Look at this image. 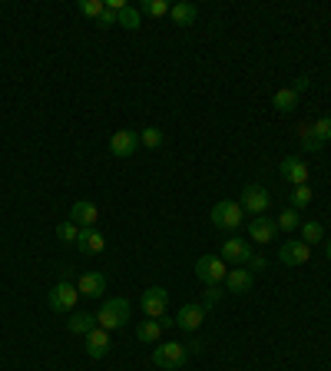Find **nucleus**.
I'll return each instance as SVG.
<instances>
[{"label": "nucleus", "instance_id": "1", "mask_svg": "<svg viewBox=\"0 0 331 371\" xmlns=\"http://www.w3.org/2000/svg\"><path fill=\"white\" fill-rule=\"evenodd\" d=\"M129 321V302L126 298H106L96 312V325L106 328V332H116V328H123Z\"/></svg>", "mask_w": 331, "mask_h": 371}, {"label": "nucleus", "instance_id": "2", "mask_svg": "<svg viewBox=\"0 0 331 371\" xmlns=\"http://www.w3.org/2000/svg\"><path fill=\"white\" fill-rule=\"evenodd\" d=\"M186 358H189L186 342H166V345H156V351H153V365H156V368H163V371L182 368Z\"/></svg>", "mask_w": 331, "mask_h": 371}, {"label": "nucleus", "instance_id": "3", "mask_svg": "<svg viewBox=\"0 0 331 371\" xmlns=\"http://www.w3.org/2000/svg\"><path fill=\"white\" fill-rule=\"evenodd\" d=\"M212 226L216 229H239L242 226V219H245V212H242V205L239 203H232V199H222V203H216L212 205Z\"/></svg>", "mask_w": 331, "mask_h": 371}, {"label": "nucleus", "instance_id": "4", "mask_svg": "<svg viewBox=\"0 0 331 371\" xmlns=\"http://www.w3.org/2000/svg\"><path fill=\"white\" fill-rule=\"evenodd\" d=\"M229 275V265L222 262V256H203L196 259V279L205 285H222Z\"/></svg>", "mask_w": 331, "mask_h": 371}, {"label": "nucleus", "instance_id": "5", "mask_svg": "<svg viewBox=\"0 0 331 371\" xmlns=\"http://www.w3.org/2000/svg\"><path fill=\"white\" fill-rule=\"evenodd\" d=\"M166 305H169V292H166L163 285H153V289H146L140 298V308L146 319H163L166 315Z\"/></svg>", "mask_w": 331, "mask_h": 371}, {"label": "nucleus", "instance_id": "6", "mask_svg": "<svg viewBox=\"0 0 331 371\" xmlns=\"http://www.w3.org/2000/svg\"><path fill=\"white\" fill-rule=\"evenodd\" d=\"M242 212H255V216H265L272 209V196H268L265 186H245L242 189Z\"/></svg>", "mask_w": 331, "mask_h": 371}, {"label": "nucleus", "instance_id": "7", "mask_svg": "<svg viewBox=\"0 0 331 371\" xmlns=\"http://www.w3.org/2000/svg\"><path fill=\"white\" fill-rule=\"evenodd\" d=\"M80 302V292L77 285H70V282H57L50 289V308L53 312H73Z\"/></svg>", "mask_w": 331, "mask_h": 371}, {"label": "nucleus", "instance_id": "8", "mask_svg": "<svg viewBox=\"0 0 331 371\" xmlns=\"http://www.w3.org/2000/svg\"><path fill=\"white\" fill-rule=\"evenodd\" d=\"M140 150V133L136 129H119L110 136V153L119 156V159H129V156Z\"/></svg>", "mask_w": 331, "mask_h": 371}, {"label": "nucleus", "instance_id": "9", "mask_svg": "<svg viewBox=\"0 0 331 371\" xmlns=\"http://www.w3.org/2000/svg\"><path fill=\"white\" fill-rule=\"evenodd\" d=\"M252 256H255L252 245L245 242V239H226L222 242V262L226 265H245Z\"/></svg>", "mask_w": 331, "mask_h": 371}, {"label": "nucleus", "instance_id": "10", "mask_svg": "<svg viewBox=\"0 0 331 371\" xmlns=\"http://www.w3.org/2000/svg\"><path fill=\"white\" fill-rule=\"evenodd\" d=\"M308 259H311V249H308L302 239H288V242H281V249H279V262H281V265H305Z\"/></svg>", "mask_w": 331, "mask_h": 371}, {"label": "nucleus", "instance_id": "11", "mask_svg": "<svg viewBox=\"0 0 331 371\" xmlns=\"http://www.w3.org/2000/svg\"><path fill=\"white\" fill-rule=\"evenodd\" d=\"M279 222L275 219H268V216H255L252 219V226H249V239H252L255 245H268L275 235H279Z\"/></svg>", "mask_w": 331, "mask_h": 371}, {"label": "nucleus", "instance_id": "12", "mask_svg": "<svg viewBox=\"0 0 331 371\" xmlns=\"http://www.w3.org/2000/svg\"><path fill=\"white\" fill-rule=\"evenodd\" d=\"M96 219H100V209H96V203H89V199H80V203L70 205V222H77L80 229H93Z\"/></svg>", "mask_w": 331, "mask_h": 371}, {"label": "nucleus", "instance_id": "13", "mask_svg": "<svg viewBox=\"0 0 331 371\" xmlns=\"http://www.w3.org/2000/svg\"><path fill=\"white\" fill-rule=\"evenodd\" d=\"M205 312H209L205 305H182L179 308V315H176V328H182V332H196V328L205 321Z\"/></svg>", "mask_w": 331, "mask_h": 371}, {"label": "nucleus", "instance_id": "14", "mask_svg": "<svg viewBox=\"0 0 331 371\" xmlns=\"http://www.w3.org/2000/svg\"><path fill=\"white\" fill-rule=\"evenodd\" d=\"M77 292L87 295V298H103V292H106V275H103V272H83L77 282Z\"/></svg>", "mask_w": 331, "mask_h": 371}, {"label": "nucleus", "instance_id": "15", "mask_svg": "<svg viewBox=\"0 0 331 371\" xmlns=\"http://www.w3.org/2000/svg\"><path fill=\"white\" fill-rule=\"evenodd\" d=\"M77 249L83 256H100L103 249H106V235H103L100 229H80Z\"/></svg>", "mask_w": 331, "mask_h": 371}, {"label": "nucleus", "instance_id": "16", "mask_svg": "<svg viewBox=\"0 0 331 371\" xmlns=\"http://www.w3.org/2000/svg\"><path fill=\"white\" fill-rule=\"evenodd\" d=\"M281 176L292 182V186H308V166L298 156H285L281 159Z\"/></svg>", "mask_w": 331, "mask_h": 371}, {"label": "nucleus", "instance_id": "17", "mask_svg": "<svg viewBox=\"0 0 331 371\" xmlns=\"http://www.w3.org/2000/svg\"><path fill=\"white\" fill-rule=\"evenodd\" d=\"M252 282L255 275L245 265H235V269H229V275H226V289L235 295H245V292H252Z\"/></svg>", "mask_w": 331, "mask_h": 371}, {"label": "nucleus", "instance_id": "18", "mask_svg": "<svg viewBox=\"0 0 331 371\" xmlns=\"http://www.w3.org/2000/svg\"><path fill=\"white\" fill-rule=\"evenodd\" d=\"M106 351H110V332L96 325V328L87 335V355L89 358H103Z\"/></svg>", "mask_w": 331, "mask_h": 371}, {"label": "nucleus", "instance_id": "19", "mask_svg": "<svg viewBox=\"0 0 331 371\" xmlns=\"http://www.w3.org/2000/svg\"><path fill=\"white\" fill-rule=\"evenodd\" d=\"M66 328H70L73 335H83V338H87V335L96 328V315H93V312H70Z\"/></svg>", "mask_w": 331, "mask_h": 371}, {"label": "nucleus", "instance_id": "20", "mask_svg": "<svg viewBox=\"0 0 331 371\" xmlns=\"http://www.w3.org/2000/svg\"><path fill=\"white\" fill-rule=\"evenodd\" d=\"M169 17H172L179 27H192V24H196V17H199V7L189 3V0H182V3H172Z\"/></svg>", "mask_w": 331, "mask_h": 371}, {"label": "nucleus", "instance_id": "21", "mask_svg": "<svg viewBox=\"0 0 331 371\" xmlns=\"http://www.w3.org/2000/svg\"><path fill=\"white\" fill-rule=\"evenodd\" d=\"M136 338H140L142 345H156V342L163 338V325H159L156 319H146L140 328H136Z\"/></svg>", "mask_w": 331, "mask_h": 371}, {"label": "nucleus", "instance_id": "22", "mask_svg": "<svg viewBox=\"0 0 331 371\" xmlns=\"http://www.w3.org/2000/svg\"><path fill=\"white\" fill-rule=\"evenodd\" d=\"M272 106L279 110V113H292L295 106H298V93L288 87V90H279L275 96H272Z\"/></svg>", "mask_w": 331, "mask_h": 371}, {"label": "nucleus", "instance_id": "23", "mask_svg": "<svg viewBox=\"0 0 331 371\" xmlns=\"http://www.w3.org/2000/svg\"><path fill=\"white\" fill-rule=\"evenodd\" d=\"M302 242H305L308 249L325 242V226H321V222H305V226H302Z\"/></svg>", "mask_w": 331, "mask_h": 371}, {"label": "nucleus", "instance_id": "24", "mask_svg": "<svg viewBox=\"0 0 331 371\" xmlns=\"http://www.w3.org/2000/svg\"><path fill=\"white\" fill-rule=\"evenodd\" d=\"M140 146H146V150H159V146H163V129L159 126L140 129Z\"/></svg>", "mask_w": 331, "mask_h": 371}, {"label": "nucleus", "instance_id": "25", "mask_svg": "<svg viewBox=\"0 0 331 371\" xmlns=\"http://www.w3.org/2000/svg\"><path fill=\"white\" fill-rule=\"evenodd\" d=\"M57 239H60V242H66V245H77L80 226H77V222H70V219H66V222H60V226H57Z\"/></svg>", "mask_w": 331, "mask_h": 371}, {"label": "nucleus", "instance_id": "26", "mask_svg": "<svg viewBox=\"0 0 331 371\" xmlns=\"http://www.w3.org/2000/svg\"><path fill=\"white\" fill-rule=\"evenodd\" d=\"M116 27H126V30H140V10L126 3V7L119 10V17H116Z\"/></svg>", "mask_w": 331, "mask_h": 371}, {"label": "nucleus", "instance_id": "27", "mask_svg": "<svg viewBox=\"0 0 331 371\" xmlns=\"http://www.w3.org/2000/svg\"><path fill=\"white\" fill-rule=\"evenodd\" d=\"M311 133H315V140L325 146V143H331V116H321V119H315L311 123Z\"/></svg>", "mask_w": 331, "mask_h": 371}, {"label": "nucleus", "instance_id": "28", "mask_svg": "<svg viewBox=\"0 0 331 371\" xmlns=\"http://www.w3.org/2000/svg\"><path fill=\"white\" fill-rule=\"evenodd\" d=\"M140 10L149 13V17H166V13L172 10V3H166V0H142Z\"/></svg>", "mask_w": 331, "mask_h": 371}, {"label": "nucleus", "instance_id": "29", "mask_svg": "<svg viewBox=\"0 0 331 371\" xmlns=\"http://www.w3.org/2000/svg\"><path fill=\"white\" fill-rule=\"evenodd\" d=\"M275 222H279V229L295 232V229H298V209H292V205H288V209H281Z\"/></svg>", "mask_w": 331, "mask_h": 371}, {"label": "nucleus", "instance_id": "30", "mask_svg": "<svg viewBox=\"0 0 331 371\" xmlns=\"http://www.w3.org/2000/svg\"><path fill=\"white\" fill-rule=\"evenodd\" d=\"M77 10L83 13V17H93V20H100V13L106 10V3H103V0H80Z\"/></svg>", "mask_w": 331, "mask_h": 371}, {"label": "nucleus", "instance_id": "31", "mask_svg": "<svg viewBox=\"0 0 331 371\" xmlns=\"http://www.w3.org/2000/svg\"><path fill=\"white\" fill-rule=\"evenodd\" d=\"M298 136H302V146H305L308 153L321 150V143L315 140V133H311V123H302V126H298Z\"/></svg>", "mask_w": 331, "mask_h": 371}, {"label": "nucleus", "instance_id": "32", "mask_svg": "<svg viewBox=\"0 0 331 371\" xmlns=\"http://www.w3.org/2000/svg\"><path fill=\"white\" fill-rule=\"evenodd\" d=\"M311 203V189L308 186H295L292 189V209H305Z\"/></svg>", "mask_w": 331, "mask_h": 371}, {"label": "nucleus", "instance_id": "33", "mask_svg": "<svg viewBox=\"0 0 331 371\" xmlns=\"http://www.w3.org/2000/svg\"><path fill=\"white\" fill-rule=\"evenodd\" d=\"M222 298V289L219 285H205V308H212Z\"/></svg>", "mask_w": 331, "mask_h": 371}, {"label": "nucleus", "instance_id": "34", "mask_svg": "<svg viewBox=\"0 0 331 371\" xmlns=\"http://www.w3.org/2000/svg\"><path fill=\"white\" fill-rule=\"evenodd\" d=\"M116 17H119V10H113V7H106V10L100 13V20H96V24H100V27H116Z\"/></svg>", "mask_w": 331, "mask_h": 371}, {"label": "nucleus", "instance_id": "35", "mask_svg": "<svg viewBox=\"0 0 331 371\" xmlns=\"http://www.w3.org/2000/svg\"><path fill=\"white\" fill-rule=\"evenodd\" d=\"M265 265H268V262H265V259H262V256H252V259H249V262H245V269L252 272V275H255V272H265Z\"/></svg>", "mask_w": 331, "mask_h": 371}, {"label": "nucleus", "instance_id": "36", "mask_svg": "<svg viewBox=\"0 0 331 371\" xmlns=\"http://www.w3.org/2000/svg\"><path fill=\"white\" fill-rule=\"evenodd\" d=\"M292 90H295V93L308 90V80H305V77H298V80H295V83H292Z\"/></svg>", "mask_w": 331, "mask_h": 371}, {"label": "nucleus", "instance_id": "37", "mask_svg": "<svg viewBox=\"0 0 331 371\" xmlns=\"http://www.w3.org/2000/svg\"><path fill=\"white\" fill-rule=\"evenodd\" d=\"M325 256H328V262H331V239L325 242Z\"/></svg>", "mask_w": 331, "mask_h": 371}]
</instances>
